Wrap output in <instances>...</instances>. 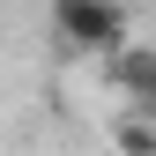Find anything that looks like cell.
<instances>
[{"label":"cell","instance_id":"obj_1","mask_svg":"<svg viewBox=\"0 0 156 156\" xmlns=\"http://www.w3.org/2000/svg\"><path fill=\"white\" fill-rule=\"evenodd\" d=\"M52 30L74 52H119L126 45V8L119 0H52Z\"/></svg>","mask_w":156,"mask_h":156},{"label":"cell","instance_id":"obj_2","mask_svg":"<svg viewBox=\"0 0 156 156\" xmlns=\"http://www.w3.org/2000/svg\"><path fill=\"white\" fill-rule=\"evenodd\" d=\"M112 141H119V156H156V112H119Z\"/></svg>","mask_w":156,"mask_h":156},{"label":"cell","instance_id":"obj_3","mask_svg":"<svg viewBox=\"0 0 156 156\" xmlns=\"http://www.w3.org/2000/svg\"><path fill=\"white\" fill-rule=\"evenodd\" d=\"M149 45H156V37H149Z\"/></svg>","mask_w":156,"mask_h":156}]
</instances>
